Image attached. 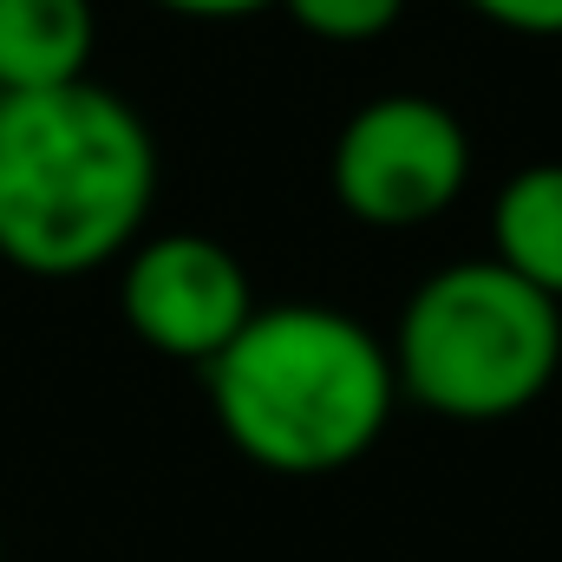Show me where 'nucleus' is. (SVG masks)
<instances>
[{"label": "nucleus", "instance_id": "obj_1", "mask_svg": "<svg viewBox=\"0 0 562 562\" xmlns=\"http://www.w3.org/2000/svg\"><path fill=\"white\" fill-rule=\"evenodd\" d=\"M157 196V138L99 79L0 99V256L72 281L132 256Z\"/></svg>", "mask_w": 562, "mask_h": 562}, {"label": "nucleus", "instance_id": "obj_2", "mask_svg": "<svg viewBox=\"0 0 562 562\" xmlns=\"http://www.w3.org/2000/svg\"><path fill=\"white\" fill-rule=\"evenodd\" d=\"M203 386L223 438L276 477H334L360 464L400 406L386 340L327 301L256 307L203 367Z\"/></svg>", "mask_w": 562, "mask_h": 562}, {"label": "nucleus", "instance_id": "obj_3", "mask_svg": "<svg viewBox=\"0 0 562 562\" xmlns=\"http://www.w3.org/2000/svg\"><path fill=\"white\" fill-rule=\"evenodd\" d=\"M400 393L451 425L530 413L562 380V307L504 262H451L425 276L393 327Z\"/></svg>", "mask_w": 562, "mask_h": 562}, {"label": "nucleus", "instance_id": "obj_4", "mask_svg": "<svg viewBox=\"0 0 562 562\" xmlns=\"http://www.w3.org/2000/svg\"><path fill=\"white\" fill-rule=\"evenodd\" d=\"M327 183H334V203L367 229L438 223L471 183V132L445 99L380 92L340 125Z\"/></svg>", "mask_w": 562, "mask_h": 562}, {"label": "nucleus", "instance_id": "obj_5", "mask_svg": "<svg viewBox=\"0 0 562 562\" xmlns=\"http://www.w3.org/2000/svg\"><path fill=\"white\" fill-rule=\"evenodd\" d=\"M119 307L150 353L210 367L249 327L262 301L249 288V269L236 262V249L196 229H170V236L132 243L125 276H119Z\"/></svg>", "mask_w": 562, "mask_h": 562}, {"label": "nucleus", "instance_id": "obj_6", "mask_svg": "<svg viewBox=\"0 0 562 562\" xmlns=\"http://www.w3.org/2000/svg\"><path fill=\"white\" fill-rule=\"evenodd\" d=\"M92 0H0V99L92 79Z\"/></svg>", "mask_w": 562, "mask_h": 562}, {"label": "nucleus", "instance_id": "obj_7", "mask_svg": "<svg viewBox=\"0 0 562 562\" xmlns=\"http://www.w3.org/2000/svg\"><path fill=\"white\" fill-rule=\"evenodd\" d=\"M491 262L562 307V164L517 170L491 203Z\"/></svg>", "mask_w": 562, "mask_h": 562}, {"label": "nucleus", "instance_id": "obj_8", "mask_svg": "<svg viewBox=\"0 0 562 562\" xmlns=\"http://www.w3.org/2000/svg\"><path fill=\"white\" fill-rule=\"evenodd\" d=\"M281 13L314 33V40H334V46H360V40H380L400 26L406 0H276Z\"/></svg>", "mask_w": 562, "mask_h": 562}, {"label": "nucleus", "instance_id": "obj_9", "mask_svg": "<svg viewBox=\"0 0 562 562\" xmlns=\"http://www.w3.org/2000/svg\"><path fill=\"white\" fill-rule=\"evenodd\" d=\"M471 13H484L491 26L504 33H524V40H562V0H464Z\"/></svg>", "mask_w": 562, "mask_h": 562}, {"label": "nucleus", "instance_id": "obj_10", "mask_svg": "<svg viewBox=\"0 0 562 562\" xmlns=\"http://www.w3.org/2000/svg\"><path fill=\"white\" fill-rule=\"evenodd\" d=\"M164 13H183V20H249V13H269L276 0H150Z\"/></svg>", "mask_w": 562, "mask_h": 562}]
</instances>
